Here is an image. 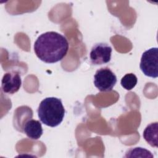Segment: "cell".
Instances as JSON below:
<instances>
[{
    "instance_id": "3",
    "label": "cell",
    "mask_w": 158,
    "mask_h": 158,
    "mask_svg": "<svg viewBox=\"0 0 158 158\" xmlns=\"http://www.w3.org/2000/svg\"><path fill=\"white\" fill-rule=\"evenodd\" d=\"M139 67L147 77H158V48H152L144 51L141 56Z\"/></svg>"
},
{
    "instance_id": "8",
    "label": "cell",
    "mask_w": 158,
    "mask_h": 158,
    "mask_svg": "<svg viewBox=\"0 0 158 158\" xmlns=\"http://www.w3.org/2000/svg\"><path fill=\"white\" fill-rule=\"evenodd\" d=\"M157 133L158 123L157 122L148 125L143 131V138L152 147L157 148Z\"/></svg>"
},
{
    "instance_id": "7",
    "label": "cell",
    "mask_w": 158,
    "mask_h": 158,
    "mask_svg": "<svg viewBox=\"0 0 158 158\" xmlns=\"http://www.w3.org/2000/svg\"><path fill=\"white\" fill-rule=\"evenodd\" d=\"M23 132L31 139H38L43 135V128L40 121L33 119L27 120L23 127Z\"/></svg>"
},
{
    "instance_id": "1",
    "label": "cell",
    "mask_w": 158,
    "mask_h": 158,
    "mask_svg": "<svg viewBox=\"0 0 158 158\" xmlns=\"http://www.w3.org/2000/svg\"><path fill=\"white\" fill-rule=\"evenodd\" d=\"M69 47V42L64 36L56 31H47L36 40L34 51L43 62L53 64L65 57Z\"/></svg>"
},
{
    "instance_id": "5",
    "label": "cell",
    "mask_w": 158,
    "mask_h": 158,
    "mask_svg": "<svg viewBox=\"0 0 158 158\" xmlns=\"http://www.w3.org/2000/svg\"><path fill=\"white\" fill-rule=\"evenodd\" d=\"M112 48L104 43L95 44L91 48L89 58L93 65H102L110 62L111 59Z\"/></svg>"
},
{
    "instance_id": "9",
    "label": "cell",
    "mask_w": 158,
    "mask_h": 158,
    "mask_svg": "<svg viewBox=\"0 0 158 158\" xmlns=\"http://www.w3.org/2000/svg\"><path fill=\"white\" fill-rule=\"evenodd\" d=\"M138 78L136 76L132 73H127L124 75L121 79V85L122 86L127 90L132 89L137 84Z\"/></svg>"
},
{
    "instance_id": "6",
    "label": "cell",
    "mask_w": 158,
    "mask_h": 158,
    "mask_svg": "<svg viewBox=\"0 0 158 158\" xmlns=\"http://www.w3.org/2000/svg\"><path fill=\"white\" fill-rule=\"evenodd\" d=\"M22 85V79L19 72L11 71L6 73L1 81V89L7 94L17 92Z\"/></svg>"
},
{
    "instance_id": "2",
    "label": "cell",
    "mask_w": 158,
    "mask_h": 158,
    "mask_svg": "<svg viewBox=\"0 0 158 158\" xmlns=\"http://www.w3.org/2000/svg\"><path fill=\"white\" fill-rule=\"evenodd\" d=\"M37 112L43 123L51 127H55L62 122L65 115V109L60 99L48 97L41 101Z\"/></svg>"
},
{
    "instance_id": "4",
    "label": "cell",
    "mask_w": 158,
    "mask_h": 158,
    "mask_svg": "<svg viewBox=\"0 0 158 158\" xmlns=\"http://www.w3.org/2000/svg\"><path fill=\"white\" fill-rule=\"evenodd\" d=\"M116 83V75L108 67L101 68L94 75V85L100 91H111Z\"/></svg>"
},
{
    "instance_id": "10",
    "label": "cell",
    "mask_w": 158,
    "mask_h": 158,
    "mask_svg": "<svg viewBox=\"0 0 158 158\" xmlns=\"http://www.w3.org/2000/svg\"><path fill=\"white\" fill-rule=\"evenodd\" d=\"M126 157H153V155L151 152L141 147H137L135 148H131L127 152L125 156Z\"/></svg>"
}]
</instances>
